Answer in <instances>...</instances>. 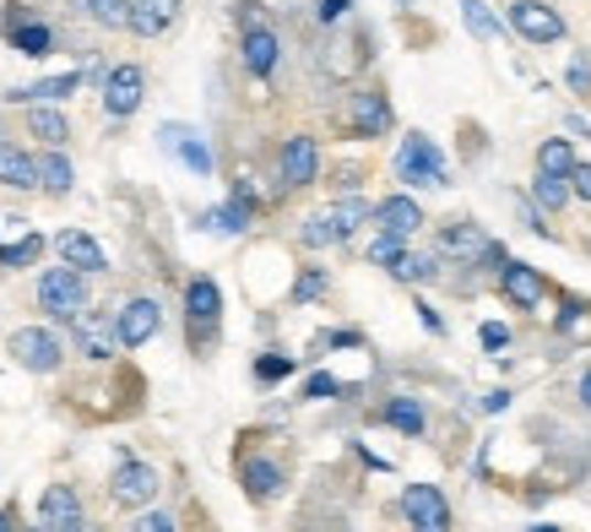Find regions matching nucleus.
Wrapping results in <instances>:
<instances>
[{
  "mask_svg": "<svg viewBox=\"0 0 591 532\" xmlns=\"http://www.w3.org/2000/svg\"><path fill=\"white\" fill-rule=\"evenodd\" d=\"M39 310H50V321H76L87 310V277L71 266H50L39 277Z\"/></svg>",
  "mask_w": 591,
  "mask_h": 532,
  "instance_id": "f257e3e1",
  "label": "nucleus"
},
{
  "mask_svg": "<svg viewBox=\"0 0 591 532\" xmlns=\"http://www.w3.org/2000/svg\"><path fill=\"white\" fill-rule=\"evenodd\" d=\"M11 359L22 364V370H33V375H55L61 370V359H66V342L50 332V327H22V332H11Z\"/></svg>",
  "mask_w": 591,
  "mask_h": 532,
  "instance_id": "f03ea898",
  "label": "nucleus"
},
{
  "mask_svg": "<svg viewBox=\"0 0 591 532\" xmlns=\"http://www.w3.org/2000/svg\"><path fill=\"white\" fill-rule=\"evenodd\" d=\"M158 467L152 462H120L115 467V478H109V500L120 506V511H147L152 500H158Z\"/></svg>",
  "mask_w": 591,
  "mask_h": 532,
  "instance_id": "7ed1b4c3",
  "label": "nucleus"
},
{
  "mask_svg": "<svg viewBox=\"0 0 591 532\" xmlns=\"http://www.w3.org/2000/svg\"><path fill=\"white\" fill-rule=\"evenodd\" d=\"M396 174L407 185H445V158H440V147L429 136L412 131L401 141V152H396Z\"/></svg>",
  "mask_w": 591,
  "mask_h": 532,
  "instance_id": "20e7f679",
  "label": "nucleus"
},
{
  "mask_svg": "<svg viewBox=\"0 0 591 532\" xmlns=\"http://www.w3.org/2000/svg\"><path fill=\"white\" fill-rule=\"evenodd\" d=\"M401 517L412 522V532H445L451 528V506L434 483H407L401 489Z\"/></svg>",
  "mask_w": 591,
  "mask_h": 532,
  "instance_id": "39448f33",
  "label": "nucleus"
},
{
  "mask_svg": "<svg viewBox=\"0 0 591 532\" xmlns=\"http://www.w3.org/2000/svg\"><path fill=\"white\" fill-rule=\"evenodd\" d=\"M185 316H191V337L206 348V342L217 337V321H223V294H217L212 277H191V288H185Z\"/></svg>",
  "mask_w": 591,
  "mask_h": 532,
  "instance_id": "423d86ee",
  "label": "nucleus"
},
{
  "mask_svg": "<svg viewBox=\"0 0 591 532\" xmlns=\"http://www.w3.org/2000/svg\"><path fill=\"white\" fill-rule=\"evenodd\" d=\"M440 251H445V256H456V262L505 266V251H499L483 228H472V223H451V228H440Z\"/></svg>",
  "mask_w": 591,
  "mask_h": 532,
  "instance_id": "0eeeda50",
  "label": "nucleus"
},
{
  "mask_svg": "<svg viewBox=\"0 0 591 532\" xmlns=\"http://www.w3.org/2000/svg\"><path fill=\"white\" fill-rule=\"evenodd\" d=\"M511 22H516V33L531 39V44H559V39H565V17H559L554 6H542V0H516V6H511Z\"/></svg>",
  "mask_w": 591,
  "mask_h": 532,
  "instance_id": "6e6552de",
  "label": "nucleus"
},
{
  "mask_svg": "<svg viewBox=\"0 0 591 532\" xmlns=\"http://www.w3.org/2000/svg\"><path fill=\"white\" fill-rule=\"evenodd\" d=\"M315 174H321V147H315V136H288V141H282V185H288V191H304V185H315Z\"/></svg>",
  "mask_w": 591,
  "mask_h": 532,
  "instance_id": "1a4fd4ad",
  "label": "nucleus"
},
{
  "mask_svg": "<svg viewBox=\"0 0 591 532\" xmlns=\"http://www.w3.org/2000/svg\"><path fill=\"white\" fill-rule=\"evenodd\" d=\"M71 332H76V348H82L87 359H115V348H120V332H115L109 310H82V316L71 321Z\"/></svg>",
  "mask_w": 591,
  "mask_h": 532,
  "instance_id": "9d476101",
  "label": "nucleus"
},
{
  "mask_svg": "<svg viewBox=\"0 0 591 532\" xmlns=\"http://www.w3.org/2000/svg\"><path fill=\"white\" fill-rule=\"evenodd\" d=\"M141 93H147L141 66H115L109 76H104V109H109L115 120H126V115L141 109Z\"/></svg>",
  "mask_w": 591,
  "mask_h": 532,
  "instance_id": "9b49d317",
  "label": "nucleus"
},
{
  "mask_svg": "<svg viewBox=\"0 0 591 532\" xmlns=\"http://www.w3.org/2000/svg\"><path fill=\"white\" fill-rule=\"evenodd\" d=\"M163 327V310H158V299H131L120 316H115V332H120V348H141V342H152Z\"/></svg>",
  "mask_w": 591,
  "mask_h": 532,
  "instance_id": "f8f14e48",
  "label": "nucleus"
},
{
  "mask_svg": "<svg viewBox=\"0 0 591 532\" xmlns=\"http://www.w3.org/2000/svg\"><path fill=\"white\" fill-rule=\"evenodd\" d=\"M55 251H61V262L71 272H109V256H104V245L93 240V234H82V228H66V234H55Z\"/></svg>",
  "mask_w": 591,
  "mask_h": 532,
  "instance_id": "ddd939ff",
  "label": "nucleus"
},
{
  "mask_svg": "<svg viewBox=\"0 0 591 532\" xmlns=\"http://www.w3.org/2000/svg\"><path fill=\"white\" fill-rule=\"evenodd\" d=\"M39 522H44V528H55V532L87 522V517H82V494H76L71 483H50V489L39 494Z\"/></svg>",
  "mask_w": 591,
  "mask_h": 532,
  "instance_id": "4468645a",
  "label": "nucleus"
},
{
  "mask_svg": "<svg viewBox=\"0 0 591 532\" xmlns=\"http://www.w3.org/2000/svg\"><path fill=\"white\" fill-rule=\"evenodd\" d=\"M499 288H505V299H511L516 310H537V305H542V272L526 262L499 266Z\"/></svg>",
  "mask_w": 591,
  "mask_h": 532,
  "instance_id": "2eb2a0df",
  "label": "nucleus"
},
{
  "mask_svg": "<svg viewBox=\"0 0 591 532\" xmlns=\"http://www.w3.org/2000/svg\"><path fill=\"white\" fill-rule=\"evenodd\" d=\"M0 185L11 191H39V158L28 147H17L11 136H0Z\"/></svg>",
  "mask_w": 591,
  "mask_h": 532,
  "instance_id": "dca6fc26",
  "label": "nucleus"
},
{
  "mask_svg": "<svg viewBox=\"0 0 591 532\" xmlns=\"http://www.w3.org/2000/svg\"><path fill=\"white\" fill-rule=\"evenodd\" d=\"M375 223H380V234H396V240H407V234H418L423 228V206L412 196H386L375 201V212H369Z\"/></svg>",
  "mask_w": 591,
  "mask_h": 532,
  "instance_id": "f3484780",
  "label": "nucleus"
},
{
  "mask_svg": "<svg viewBox=\"0 0 591 532\" xmlns=\"http://www.w3.org/2000/svg\"><path fill=\"white\" fill-rule=\"evenodd\" d=\"M174 17H180V0H131L126 28H131L136 39H158V33H169Z\"/></svg>",
  "mask_w": 591,
  "mask_h": 532,
  "instance_id": "a211bd4d",
  "label": "nucleus"
},
{
  "mask_svg": "<svg viewBox=\"0 0 591 532\" xmlns=\"http://www.w3.org/2000/svg\"><path fill=\"white\" fill-rule=\"evenodd\" d=\"M353 131L358 136H386L391 131V104L380 93H353V109H347Z\"/></svg>",
  "mask_w": 591,
  "mask_h": 532,
  "instance_id": "6ab92c4d",
  "label": "nucleus"
},
{
  "mask_svg": "<svg viewBox=\"0 0 591 532\" xmlns=\"http://www.w3.org/2000/svg\"><path fill=\"white\" fill-rule=\"evenodd\" d=\"M239 478H245V494H250V500H277V494H282V467L266 462V457H250V462L239 467Z\"/></svg>",
  "mask_w": 591,
  "mask_h": 532,
  "instance_id": "aec40b11",
  "label": "nucleus"
},
{
  "mask_svg": "<svg viewBox=\"0 0 591 532\" xmlns=\"http://www.w3.org/2000/svg\"><path fill=\"white\" fill-rule=\"evenodd\" d=\"M163 147L180 152L196 174H212V152H206V141H201L196 131H185V126H163Z\"/></svg>",
  "mask_w": 591,
  "mask_h": 532,
  "instance_id": "412c9836",
  "label": "nucleus"
},
{
  "mask_svg": "<svg viewBox=\"0 0 591 532\" xmlns=\"http://www.w3.org/2000/svg\"><path fill=\"white\" fill-rule=\"evenodd\" d=\"M277 50H282V44H277L271 28H250V33H245V66L256 71V76H271V71H277Z\"/></svg>",
  "mask_w": 591,
  "mask_h": 532,
  "instance_id": "4be33fe9",
  "label": "nucleus"
},
{
  "mask_svg": "<svg viewBox=\"0 0 591 532\" xmlns=\"http://www.w3.org/2000/svg\"><path fill=\"white\" fill-rule=\"evenodd\" d=\"M71 180H76V169H71V158L61 147H50L44 158H39V191H50V196H66Z\"/></svg>",
  "mask_w": 591,
  "mask_h": 532,
  "instance_id": "5701e85b",
  "label": "nucleus"
},
{
  "mask_svg": "<svg viewBox=\"0 0 591 532\" xmlns=\"http://www.w3.org/2000/svg\"><path fill=\"white\" fill-rule=\"evenodd\" d=\"M250 206H256L250 185H239V191H234V201H228V206H217L206 223H212V228H223V234H245V228H250Z\"/></svg>",
  "mask_w": 591,
  "mask_h": 532,
  "instance_id": "b1692460",
  "label": "nucleus"
},
{
  "mask_svg": "<svg viewBox=\"0 0 591 532\" xmlns=\"http://www.w3.org/2000/svg\"><path fill=\"white\" fill-rule=\"evenodd\" d=\"M369 212H375V206H369L364 196H347V201H336L326 217H331V228H336V240H353V234L369 223Z\"/></svg>",
  "mask_w": 591,
  "mask_h": 532,
  "instance_id": "393cba45",
  "label": "nucleus"
},
{
  "mask_svg": "<svg viewBox=\"0 0 591 532\" xmlns=\"http://www.w3.org/2000/svg\"><path fill=\"white\" fill-rule=\"evenodd\" d=\"M28 131L39 136L44 147H66V115L61 109H50V104H33V115H28Z\"/></svg>",
  "mask_w": 591,
  "mask_h": 532,
  "instance_id": "a878e982",
  "label": "nucleus"
},
{
  "mask_svg": "<svg viewBox=\"0 0 591 532\" xmlns=\"http://www.w3.org/2000/svg\"><path fill=\"white\" fill-rule=\"evenodd\" d=\"M82 87V76L66 71V76H44V82H33V87H22V93H11V98H33V104H61Z\"/></svg>",
  "mask_w": 591,
  "mask_h": 532,
  "instance_id": "bb28decb",
  "label": "nucleus"
},
{
  "mask_svg": "<svg viewBox=\"0 0 591 532\" xmlns=\"http://www.w3.org/2000/svg\"><path fill=\"white\" fill-rule=\"evenodd\" d=\"M386 424H391V429H401V435H423L429 413H423V402H418V397H391V402H386Z\"/></svg>",
  "mask_w": 591,
  "mask_h": 532,
  "instance_id": "cd10ccee",
  "label": "nucleus"
},
{
  "mask_svg": "<svg viewBox=\"0 0 591 532\" xmlns=\"http://www.w3.org/2000/svg\"><path fill=\"white\" fill-rule=\"evenodd\" d=\"M570 169H576V147H570L565 136H554V141L537 147V174H559V180H565Z\"/></svg>",
  "mask_w": 591,
  "mask_h": 532,
  "instance_id": "c85d7f7f",
  "label": "nucleus"
},
{
  "mask_svg": "<svg viewBox=\"0 0 591 532\" xmlns=\"http://www.w3.org/2000/svg\"><path fill=\"white\" fill-rule=\"evenodd\" d=\"M11 44H17L22 55H33V61H39V55H50V50H55V33H50L44 22H28V28H17V33H11Z\"/></svg>",
  "mask_w": 591,
  "mask_h": 532,
  "instance_id": "c756f323",
  "label": "nucleus"
},
{
  "mask_svg": "<svg viewBox=\"0 0 591 532\" xmlns=\"http://www.w3.org/2000/svg\"><path fill=\"white\" fill-rule=\"evenodd\" d=\"M531 201H537L542 212H559V206L570 201V185H565L559 174H537V180H531Z\"/></svg>",
  "mask_w": 591,
  "mask_h": 532,
  "instance_id": "7c9ffc66",
  "label": "nucleus"
},
{
  "mask_svg": "<svg viewBox=\"0 0 591 532\" xmlns=\"http://www.w3.org/2000/svg\"><path fill=\"white\" fill-rule=\"evenodd\" d=\"M391 277H401V283H434V277H440V262H434V256H412V251H407V256L391 266Z\"/></svg>",
  "mask_w": 591,
  "mask_h": 532,
  "instance_id": "2f4dec72",
  "label": "nucleus"
},
{
  "mask_svg": "<svg viewBox=\"0 0 591 532\" xmlns=\"http://www.w3.org/2000/svg\"><path fill=\"white\" fill-rule=\"evenodd\" d=\"M461 17H466V33H472V39H499V22H494V11H488L483 0H461Z\"/></svg>",
  "mask_w": 591,
  "mask_h": 532,
  "instance_id": "473e14b6",
  "label": "nucleus"
},
{
  "mask_svg": "<svg viewBox=\"0 0 591 532\" xmlns=\"http://www.w3.org/2000/svg\"><path fill=\"white\" fill-rule=\"evenodd\" d=\"M39 251H44V240L28 234V240H17V245H0V266H11V272H17V266H33Z\"/></svg>",
  "mask_w": 591,
  "mask_h": 532,
  "instance_id": "72a5a7b5",
  "label": "nucleus"
},
{
  "mask_svg": "<svg viewBox=\"0 0 591 532\" xmlns=\"http://www.w3.org/2000/svg\"><path fill=\"white\" fill-rule=\"evenodd\" d=\"M87 11H93V22H104V28H126V17H131V0H82Z\"/></svg>",
  "mask_w": 591,
  "mask_h": 532,
  "instance_id": "f704fd0d",
  "label": "nucleus"
},
{
  "mask_svg": "<svg viewBox=\"0 0 591 532\" xmlns=\"http://www.w3.org/2000/svg\"><path fill=\"white\" fill-rule=\"evenodd\" d=\"M299 240H304L310 251H321V245H336V228H331V217H326V212H315V217H304Z\"/></svg>",
  "mask_w": 591,
  "mask_h": 532,
  "instance_id": "c9c22d12",
  "label": "nucleus"
},
{
  "mask_svg": "<svg viewBox=\"0 0 591 532\" xmlns=\"http://www.w3.org/2000/svg\"><path fill=\"white\" fill-rule=\"evenodd\" d=\"M401 256H407V240H396V234H375V240H369V262L396 266Z\"/></svg>",
  "mask_w": 591,
  "mask_h": 532,
  "instance_id": "e433bc0d",
  "label": "nucleus"
},
{
  "mask_svg": "<svg viewBox=\"0 0 591 532\" xmlns=\"http://www.w3.org/2000/svg\"><path fill=\"white\" fill-rule=\"evenodd\" d=\"M321 294H326V272H321V266H310V272L293 283V299H299V305H310V299H321Z\"/></svg>",
  "mask_w": 591,
  "mask_h": 532,
  "instance_id": "4c0bfd02",
  "label": "nucleus"
},
{
  "mask_svg": "<svg viewBox=\"0 0 591 532\" xmlns=\"http://www.w3.org/2000/svg\"><path fill=\"white\" fill-rule=\"evenodd\" d=\"M293 370V359H282V353H261L256 359V381H282Z\"/></svg>",
  "mask_w": 591,
  "mask_h": 532,
  "instance_id": "58836bf2",
  "label": "nucleus"
},
{
  "mask_svg": "<svg viewBox=\"0 0 591 532\" xmlns=\"http://www.w3.org/2000/svg\"><path fill=\"white\" fill-rule=\"evenodd\" d=\"M559 327H565V337H591V316L581 310V305H565V316H559Z\"/></svg>",
  "mask_w": 591,
  "mask_h": 532,
  "instance_id": "ea45409f",
  "label": "nucleus"
},
{
  "mask_svg": "<svg viewBox=\"0 0 591 532\" xmlns=\"http://www.w3.org/2000/svg\"><path fill=\"white\" fill-rule=\"evenodd\" d=\"M565 180H570V196H587L591 201V163H581V158H576V169H570Z\"/></svg>",
  "mask_w": 591,
  "mask_h": 532,
  "instance_id": "a19ab883",
  "label": "nucleus"
},
{
  "mask_svg": "<svg viewBox=\"0 0 591 532\" xmlns=\"http://www.w3.org/2000/svg\"><path fill=\"white\" fill-rule=\"evenodd\" d=\"M131 532H180V528H174V517H163V511H147V517H136Z\"/></svg>",
  "mask_w": 591,
  "mask_h": 532,
  "instance_id": "79ce46f5",
  "label": "nucleus"
},
{
  "mask_svg": "<svg viewBox=\"0 0 591 532\" xmlns=\"http://www.w3.org/2000/svg\"><path fill=\"white\" fill-rule=\"evenodd\" d=\"M483 348H488V353H499V348H511V332H505V327H499V321H483Z\"/></svg>",
  "mask_w": 591,
  "mask_h": 532,
  "instance_id": "37998d69",
  "label": "nucleus"
},
{
  "mask_svg": "<svg viewBox=\"0 0 591 532\" xmlns=\"http://www.w3.org/2000/svg\"><path fill=\"white\" fill-rule=\"evenodd\" d=\"M342 386L331 381V375H310V386H304V397H315V402H326V397H336Z\"/></svg>",
  "mask_w": 591,
  "mask_h": 532,
  "instance_id": "c03bdc74",
  "label": "nucleus"
},
{
  "mask_svg": "<svg viewBox=\"0 0 591 532\" xmlns=\"http://www.w3.org/2000/svg\"><path fill=\"white\" fill-rule=\"evenodd\" d=\"M570 87H576V93H591V66L587 61H570Z\"/></svg>",
  "mask_w": 591,
  "mask_h": 532,
  "instance_id": "a18cd8bd",
  "label": "nucleus"
},
{
  "mask_svg": "<svg viewBox=\"0 0 591 532\" xmlns=\"http://www.w3.org/2000/svg\"><path fill=\"white\" fill-rule=\"evenodd\" d=\"M342 11H347V0H321V6H315V17H321V22H336Z\"/></svg>",
  "mask_w": 591,
  "mask_h": 532,
  "instance_id": "49530a36",
  "label": "nucleus"
},
{
  "mask_svg": "<svg viewBox=\"0 0 591 532\" xmlns=\"http://www.w3.org/2000/svg\"><path fill=\"white\" fill-rule=\"evenodd\" d=\"M483 407H488V413H505V407H511V392H488Z\"/></svg>",
  "mask_w": 591,
  "mask_h": 532,
  "instance_id": "de8ad7c7",
  "label": "nucleus"
},
{
  "mask_svg": "<svg viewBox=\"0 0 591 532\" xmlns=\"http://www.w3.org/2000/svg\"><path fill=\"white\" fill-rule=\"evenodd\" d=\"M0 532H17V511H11V506L0 511Z\"/></svg>",
  "mask_w": 591,
  "mask_h": 532,
  "instance_id": "09e8293b",
  "label": "nucleus"
},
{
  "mask_svg": "<svg viewBox=\"0 0 591 532\" xmlns=\"http://www.w3.org/2000/svg\"><path fill=\"white\" fill-rule=\"evenodd\" d=\"M581 402L591 407V370H587V381H581Z\"/></svg>",
  "mask_w": 591,
  "mask_h": 532,
  "instance_id": "8fccbe9b",
  "label": "nucleus"
},
{
  "mask_svg": "<svg viewBox=\"0 0 591 532\" xmlns=\"http://www.w3.org/2000/svg\"><path fill=\"white\" fill-rule=\"evenodd\" d=\"M66 532H104V528H93V522H76V528H66Z\"/></svg>",
  "mask_w": 591,
  "mask_h": 532,
  "instance_id": "3c124183",
  "label": "nucleus"
},
{
  "mask_svg": "<svg viewBox=\"0 0 591 532\" xmlns=\"http://www.w3.org/2000/svg\"><path fill=\"white\" fill-rule=\"evenodd\" d=\"M28 532H55V528H44V522H39V528H28Z\"/></svg>",
  "mask_w": 591,
  "mask_h": 532,
  "instance_id": "603ef678",
  "label": "nucleus"
}]
</instances>
